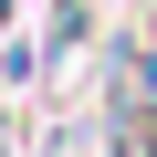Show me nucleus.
Wrapping results in <instances>:
<instances>
[{"label": "nucleus", "instance_id": "1", "mask_svg": "<svg viewBox=\"0 0 157 157\" xmlns=\"http://www.w3.org/2000/svg\"><path fill=\"white\" fill-rule=\"evenodd\" d=\"M0 157H11V126H0Z\"/></svg>", "mask_w": 157, "mask_h": 157}]
</instances>
